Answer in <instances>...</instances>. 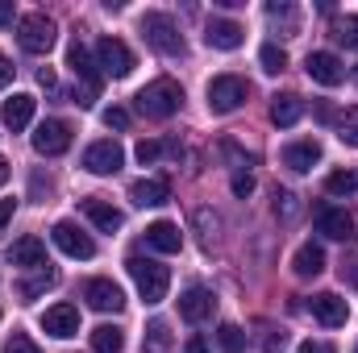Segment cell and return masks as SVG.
Segmentation results:
<instances>
[{
    "mask_svg": "<svg viewBox=\"0 0 358 353\" xmlns=\"http://www.w3.org/2000/svg\"><path fill=\"white\" fill-rule=\"evenodd\" d=\"M146 246L159 250V254H179L183 233H179V225H171V220H155V225L146 229Z\"/></svg>",
    "mask_w": 358,
    "mask_h": 353,
    "instance_id": "cell-23",
    "label": "cell"
},
{
    "mask_svg": "<svg viewBox=\"0 0 358 353\" xmlns=\"http://www.w3.org/2000/svg\"><path fill=\"white\" fill-rule=\"evenodd\" d=\"M283 345H287V333H283V329H271L267 341H263V353H279Z\"/></svg>",
    "mask_w": 358,
    "mask_h": 353,
    "instance_id": "cell-39",
    "label": "cell"
},
{
    "mask_svg": "<svg viewBox=\"0 0 358 353\" xmlns=\"http://www.w3.org/2000/svg\"><path fill=\"white\" fill-rule=\"evenodd\" d=\"M317 233H325L334 241H350L355 237V216L346 208H321L317 212Z\"/></svg>",
    "mask_w": 358,
    "mask_h": 353,
    "instance_id": "cell-19",
    "label": "cell"
},
{
    "mask_svg": "<svg viewBox=\"0 0 358 353\" xmlns=\"http://www.w3.org/2000/svg\"><path fill=\"white\" fill-rule=\"evenodd\" d=\"M17 42L25 54H46L55 46V21L46 13H25L21 25H17Z\"/></svg>",
    "mask_w": 358,
    "mask_h": 353,
    "instance_id": "cell-6",
    "label": "cell"
},
{
    "mask_svg": "<svg viewBox=\"0 0 358 353\" xmlns=\"http://www.w3.org/2000/svg\"><path fill=\"white\" fill-rule=\"evenodd\" d=\"M121 163H125V150L113 137L92 142L84 150V171H92V175H113V171H121Z\"/></svg>",
    "mask_w": 358,
    "mask_h": 353,
    "instance_id": "cell-10",
    "label": "cell"
},
{
    "mask_svg": "<svg viewBox=\"0 0 358 353\" xmlns=\"http://www.w3.org/2000/svg\"><path fill=\"white\" fill-rule=\"evenodd\" d=\"M4 183H8V158L0 154V187H4Z\"/></svg>",
    "mask_w": 358,
    "mask_h": 353,
    "instance_id": "cell-48",
    "label": "cell"
},
{
    "mask_svg": "<svg viewBox=\"0 0 358 353\" xmlns=\"http://www.w3.org/2000/svg\"><path fill=\"white\" fill-rule=\"evenodd\" d=\"M4 353H42V350H38V345H34L25 333H13V341L4 345Z\"/></svg>",
    "mask_w": 358,
    "mask_h": 353,
    "instance_id": "cell-37",
    "label": "cell"
},
{
    "mask_svg": "<svg viewBox=\"0 0 358 353\" xmlns=\"http://www.w3.org/2000/svg\"><path fill=\"white\" fill-rule=\"evenodd\" d=\"M84 299L96 312H121L125 308V295H121V287L113 278H92L88 287H84Z\"/></svg>",
    "mask_w": 358,
    "mask_h": 353,
    "instance_id": "cell-16",
    "label": "cell"
},
{
    "mask_svg": "<svg viewBox=\"0 0 358 353\" xmlns=\"http://www.w3.org/2000/svg\"><path fill=\"white\" fill-rule=\"evenodd\" d=\"M355 80H358V71H355Z\"/></svg>",
    "mask_w": 358,
    "mask_h": 353,
    "instance_id": "cell-49",
    "label": "cell"
},
{
    "mask_svg": "<svg viewBox=\"0 0 358 353\" xmlns=\"http://www.w3.org/2000/svg\"><path fill=\"white\" fill-rule=\"evenodd\" d=\"M296 353H334V345H325V341H304Z\"/></svg>",
    "mask_w": 358,
    "mask_h": 353,
    "instance_id": "cell-43",
    "label": "cell"
},
{
    "mask_svg": "<svg viewBox=\"0 0 358 353\" xmlns=\"http://www.w3.org/2000/svg\"><path fill=\"white\" fill-rule=\"evenodd\" d=\"M125 350V337H121V329H113V324H100V329H92V353H121Z\"/></svg>",
    "mask_w": 358,
    "mask_h": 353,
    "instance_id": "cell-27",
    "label": "cell"
},
{
    "mask_svg": "<svg viewBox=\"0 0 358 353\" xmlns=\"http://www.w3.org/2000/svg\"><path fill=\"white\" fill-rule=\"evenodd\" d=\"M67 146H71V125H67V121L50 117V121H42V125L34 129V150H38V154L59 158V154H67Z\"/></svg>",
    "mask_w": 358,
    "mask_h": 353,
    "instance_id": "cell-8",
    "label": "cell"
},
{
    "mask_svg": "<svg viewBox=\"0 0 358 353\" xmlns=\"http://www.w3.org/2000/svg\"><path fill=\"white\" fill-rule=\"evenodd\" d=\"M246 96H250V84L242 75H217L208 84V108L217 117H225V112H238L246 104Z\"/></svg>",
    "mask_w": 358,
    "mask_h": 353,
    "instance_id": "cell-5",
    "label": "cell"
},
{
    "mask_svg": "<svg viewBox=\"0 0 358 353\" xmlns=\"http://www.w3.org/2000/svg\"><path fill=\"white\" fill-rule=\"evenodd\" d=\"M129 274H134V283H138V295L146 299V303H163L167 299V287H171V270L159 262H150V258H129Z\"/></svg>",
    "mask_w": 358,
    "mask_h": 353,
    "instance_id": "cell-3",
    "label": "cell"
},
{
    "mask_svg": "<svg viewBox=\"0 0 358 353\" xmlns=\"http://www.w3.org/2000/svg\"><path fill=\"white\" fill-rule=\"evenodd\" d=\"M8 84H13V63L0 54V88H8Z\"/></svg>",
    "mask_w": 358,
    "mask_h": 353,
    "instance_id": "cell-45",
    "label": "cell"
},
{
    "mask_svg": "<svg viewBox=\"0 0 358 353\" xmlns=\"http://www.w3.org/2000/svg\"><path fill=\"white\" fill-rule=\"evenodd\" d=\"M179 104H183V88H179L176 80H155V84H146V88L138 91V112H146L150 121L176 117Z\"/></svg>",
    "mask_w": 358,
    "mask_h": 353,
    "instance_id": "cell-1",
    "label": "cell"
},
{
    "mask_svg": "<svg viewBox=\"0 0 358 353\" xmlns=\"http://www.w3.org/2000/svg\"><path fill=\"white\" fill-rule=\"evenodd\" d=\"M313 316L325 324V329H342L346 324V316H350V303L342 299V295H334V291H321V295H313Z\"/></svg>",
    "mask_w": 358,
    "mask_h": 353,
    "instance_id": "cell-15",
    "label": "cell"
},
{
    "mask_svg": "<svg viewBox=\"0 0 358 353\" xmlns=\"http://www.w3.org/2000/svg\"><path fill=\"white\" fill-rule=\"evenodd\" d=\"M300 117H304V100H300V96L283 91V96H275V100H271V121H275L279 129H292Z\"/></svg>",
    "mask_w": 358,
    "mask_h": 353,
    "instance_id": "cell-24",
    "label": "cell"
},
{
    "mask_svg": "<svg viewBox=\"0 0 358 353\" xmlns=\"http://www.w3.org/2000/svg\"><path fill=\"white\" fill-rule=\"evenodd\" d=\"M50 237H55V246H59L67 258H84V262H88L92 254H96V241H92L80 225H71V220H59V225L50 229Z\"/></svg>",
    "mask_w": 358,
    "mask_h": 353,
    "instance_id": "cell-9",
    "label": "cell"
},
{
    "mask_svg": "<svg viewBox=\"0 0 358 353\" xmlns=\"http://www.w3.org/2000/svg\"><path fill=\"white\" fill-rule=\"evenodd\" d=\"M317 117L321 121H334V104H317Z\"/></svg>",
    "mask_w": 358,
    "mask_h": 353,
    "instance_id": "cell-47",
    "label": "cell"
},
{
    "mask_svg": "<svg viewBox=\"0 0 358 353\" xmlns=\"http://www.w3.org/2000/svg\"><path fill=\"white\" fill-rule=\"evenodd\" d=\"M38 84H42L46 91H59V80H55V71H50V67H42V71H38Z\"/></svg>",
    "mask_w": 358,
    "mask_h": 353,
    "instance_id": "cell-42",
    "label": "cell"
},
{
    "mask_svg": "<svg viewBox=\"0 0 358 353\" xmlns=\"http://www.w3.org/2000/svg\"><path fill=\"white\" fill-rule=\"evenodd\" d=\"M55 283H59V278H55V270H38L34 278H25V283H21V299H38V295H42V291H50Z\"/></svg>",
    "mask_w": 358,
    "mask_h": 353,
    "instance_id": "cell-30",
    "label": "cell"
},
{
    "mask_svg": "<svg viewBox=\"0 0 358 353\" xmlns=\"http://www.w3.org/2000/svg\"><path fill=\"white\" fill-rule=\"evenodd\" d=\"M183 353H208V345H204V337H192V341L183 345Z\"/></svg>",
    "mask_w": 358,
    "mask_h": 353,
    "instance_id": "cell-46",
    "label": "cell"
},
{
    "mask_svg": "<svg viewBox=\"0 0 358 353\" xmlns=\"http://www.w3.org/2000/svg\"><path fill=\"white\" fill-rule=\"evenodd\" d=\"M163 154H179V146L176 142H138V163H142V167L159 163Z\"/></svg>",
    "mask_w": 358,
    "mask_h": 353,
    "instance_id": "cell-28",
    "label": "cell"
},
{
    "mask_svg": "<svg viewBox=\"0 0 358 353\" xmlns=\"http://www.w3.org/2000/svg\"><path fill=\"white\" fill-rule=\"evenodd\" d=\"M67 67L76 71V80L84 84V88H76V104L80 108H88L92 100L100 96V84H104V75H100V67H96V59H92V50L76 38L71 42V50H67Z\"/></svg>",
    "mask_w": 358,
    "mask_h": 353,
    "instance_id": "cell-2",
    "label": "cell"
},
{
    "mask_svg": "<svg viewBox=\"0 0 358 353\" xmlns=\"http://www.w3.org/2000/svg\"><path fill=\"white\" fill-rule=\"evenodd\" d=\"M271 21H287V29H296V8L292 4H267Z\"/></svg>",
    "mask_w": 358,
    "mask_h": 353,
    "instance_id": "cell-36",
    "label": "cell"
},
{
    "mask_svg": "<svg viewBox=\"0 0 358 353\" xmlns=\"http://www.w3.org/2000/svg\"><path fill=\"white\" fill-rule=\"evenodd\" d=\"M13 13H17V8H13V0H0V29H4V25H13Z\"/></svg>",
    "mask_w": 358,
    "mask_h": 353,
    "instance_id": "cell-44",
    "label": "cell"
},
{
    "mask_svg": "<svg viewBox=\"0 0 358 353\" xmlns=\"http://www.w3.org/2000/svg\"><path fill=\"white\" fill-rule=\"evenodd\" d=\"M325 191L329 195H350V191H358V167L355 171H334V175L325 179Z\"/></svg>",
    "mask_w": 358,
    "mask_h": 353,
    "instance_id": "cell-31",
    "label": "cell"
},
{
    "mask_svg": "<svg viewBox=\"0 0 358 353\" xmlns=\"http://www.w3.org/2000/svg\"><path fill=\"white\" fill-rule=\"evenodd\" d=\"M8 262L21 270H46V241L42 237H21L8 246Z\"/></svg>",
    "mask_w": 358,
    "mask_h": 353,
    "instance_id": "cell-17",
    "label": "cell"
},
{
    "mask_svg": "<svg viewBox=\"0 0 358 353\" xmlns=\"http://www.w3.org/2000/svg\"><path fill=\"white\" fill-rule=\"evenodd\" d=\"M259 63H263V71H267V75H279V71L287 67V50H283V46H275V42H267V46L259 50Z\"/></svg>",
    "mask_w": 358,
    "mask_h": 353,
    "instance_id": "cell-32",
    "label": "cell"
},
{
    "mask_svg": "<svg viewBox=\"0 0 358 353\" xmlns=\"http://www.w3.org/2000/svg\"><path fill=\"white\" fill-rule=\"evenodd\" d=\"M338 137L358 150V108H346V112L338 117Z\"/></svg>",
    "mask_w": 358,
    "mask_h": 353,
    "instance_id": "cell-33",
    "label": "cell"
},
{
    "mask_svg": "<svg viewBox=\"0 0 358 353\" xmlns=\"http://www.w3.org/2000/svg\"><path fill=\"white\" fill-rule=\"evenodd\" d=\"M275 216H279V220H296V216H300V195L275 191Z\"/></svg>",
    "mask_w": 358,
    "mask_h": 353,
    "instance_id": "cell-34",
    "label": "cell"
},
{
    "mask_svg": "<svg viewBox=\"0 0 358 353\" xmlns=\"http://www.w3.org/2000/svg\"><path fill=\"white\" fill-rule=\"evenodd\" d=\"M80 208H84V216H88L92 225H96V229H104V233H117V229L125 225V216H121L108 200H100V195H88Z\"/></svg>",
    "mask_w": 358,
    "mask_h": 353,
    "instance_id": "cell-22",
    "label": "cell"
},
{
    "mask_svg": "<svg viewBox=\"0 0 358 353\" xmlns=\"http://www.w3.org/2000/svg\"><path fill=\"white\" fill-rule=\"evenodd\" d=\"M96 67H100V75L125 80V75L134 71V50H129L121 38H100V42H96Z\"/></svg>",
    "mask_w": 358,
    "mask_h": 353,
    "instance_id": "cell-7",
    "label": "cell"
},
{
    "mask_svg": "<svg viewBox=\"0 0 358 353\" xmlns=\"http://www.w3.org/2000/svg\"><path fill=\"white\" fill-rule=\"evenodd\" d=\"M34 96L29 91H17V96H8L4 100V108H0V121H4V129H13V133H21L29 121H34Z\"/></svg>",
    "mask_w": 358,
    "mask_h": 353,
    "instance_id": "cell-18",
    "label": "cell"
},
{
    "mask_svg": "<svg viewBox=\"0 0 358 353\" xmlns=\"http://www.w3.org/2000/svg\"><path fill=\"white\" fill-rule=\"evenodd\" d=\"M42 329H46L50 337H59V341L76 337V333H80V308H76V303H55V308H46V312H42Z\"/></svg>",
    "mask_w": 358,
    "mask_h": 353,
    "instance_id": "cell-12",
    "label": "cell"
},
{
    "mask_svg": "<svg viewBox=\"0 0 358 353\" xmlns=\"http://www.w3.org/2000/svg\"><path fill=\"white\" fill-rule=\"evenodd\" d=\"M217 345H221V353H242L246 350V333L238 324H221L217 329Z\"/></svg>",
    "mask_w": 358,
    "mask_h": 353,
    "instance_id": "cell-29",
    "label": "cell"
},
{
    "mask_svg": "<svg viewBox=\"0 0 358 353\" xmlns=\"http://www.w3.org/2000/svg\"><path fill=\"white\" fill-rule=\"evenodd\" d=\"M104 125H108V129H129V112H125V108H108V112H104Z\"/></svg>",
    "mask_w": 358,
    "mask_h": 353,
    "instance_id": "cell-38",
    "label": "cell"
},
{
    "mask_svg": "<svg viewBox=\"0 0 358 353\" xmlns=\"http://www.w3.org/2000/svg\"><path fill=\"white\" fill-rule=\"evenodd\" d=\"M142 38H146L159 54H167V59L183 54V33H179L176 17H167V13H146V17H142Z\"/></svg>",
    "mask_w": 358,
    "mask_h": 353,
    "instance_id": "cell-4",
    "label": "cell"
},
{
    "mask_svg": "<svg viewBox=\"0 0 358 353\" xmlns=\"http://www.w3.org/2000/svg\"><path fill=\"white\" fill-rule=\"evenodd\" d=\"M213 308H217V299H213L208 287H187V291L179 295V316H183L187 324H204V320L213 316Z\"/></svg>",
    "mask_w": 358,
    "mask_h": 353,
    "instance_id": "cell-13",
    "label": "cell"
},
{
    "mask_svg": "<svg viewBox=\"0 0 358 353\" xmlns=\"http://www.w3.org/2000/svg\"><path fill=\"white\" fill-rule=\"evenodd\" d=\"M250 191H255V179L246 175V171H238V175H234V195H242V200H246Z\"/></svg>",
    "mask_w": 358,
    "mask_h": 353,
    "instance_id": "cell-40",
    "label": "cell"
},
{
    "mask_svg": "<svg viewBox=\"0 0 358 353\" xmlns=\"http://www.w3.org/2000/svg\"><path fill=\"white\" fill-rule=\"evenodd\" d=\"M13 212H17V200H0V233H4V225L13 220Z\"/></svg>",
    "mask_w": 358,
    "mask_h": 353,
    "instance_id": "cell-41",
    "label": "cell"
},
{
    "mask_svg": "<svg viewBox=\"0 0 358 353\" xmlns=\"http://www.w3.org/2000/svg\"><path fill=\"white\" fill-rule=\"evenodd\" d=\"M204 42H208L213 50H238V46L246 42V29H242L238 21H225V17H213V21L204 25Z\"/></svg>",
    "mask_w": 358,
    "mask_h": 353,
    "instance_id": "cell-14",
    "label": "cell"
},
{
    "mask_svg": "<svg viewBox=\"0 0 358 353\" xmlns=\"http://www.w3.org/2000/svg\"><path fill=\"white\" fill-rule=\"evenodd\" d=\"M334 38L342 46H358V17H338L334 21Z\"/></svg>",
    "mask_w": 358,
    "mask_h": 353,
    "instance_id": "cell-35",
    "label": "cell"
},
{
    "mask_svg": "<svg viewBox=\"0 0 358 353\" xmlns=\"http://www.w3.org/2000/svg\"><path fill=\"white\" fill-rule=\"evenodd\" d=\"M129 200L138 204V208H159V204H167L171 200V179H138L134 187H129Z\"/></svg>",
    "mask_w": 358,
    "mask_h": 353,
    "instance_id": "cell-20",
    "label": "cell"
},
{
    "mask_svg": "<svg viewBox=\"0 0 358 353\" xmlns=\"http://www.w3.org/2000/svg\"><path fill=\"white\" fill-rule=\"evenodd\" d=\"M304 71H308V80H313V84H325V88H338V84L346 80L342 59H338V54H329V50H313V54L304 59Z\"/></svg>",
    "mask_w": 358,
    "mask_h": 353,
    "instance_id": "cell-11",
    "label": "cell"
},
{
    "mask_svg": "<svg viewBox=\"0 0 358 353\" xmlns=\"http://www.w3.org/2000/svg\"><path fill=\"white\" fill-rule=\"evenodd\" d=\"M292 270H296L300 278H317V274L325 270V250H321L317 241H304V246L296 250V258H292Z\"/></svg>",
    "mask_w": 358,
    "mask_h": 353,
    "instance_id": "cell-25",
    "label": "cell"
},
{
    "mask_svg": "<svg viewBox=\"0 0 358 353\" xmlns=\"http://www.w3.org/2000/svg\"><path fill=\"white\" fill-rule=\"evenodd\" d=\"M317 163H321V146H317L313 137H304V142H292V146L283 150V167H287V171H296V175L313 171Z\"/></svg>",
    "mask_w": 358,
    "mask_h": 353,
    "instance_id": "cell-21",
    "label": "cell"
},
{
    "mask_svg": "<svg viewBox=\"0 0 358 353\" xmlns=\"http://www.w3.org/2000/svg\"><path fill=\"white\" fill-rule=\"evenodd\" d=\"M142 353H171V329H167L163 320H150V324H146Z\"/></svg>",
    "mask_w": 358,
    "mask_h": 353,
    "instance_id": "cell-26",
    "label": "cell"
}]
</instances>
